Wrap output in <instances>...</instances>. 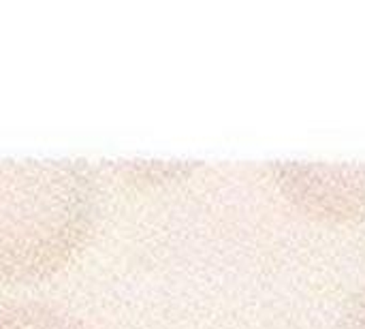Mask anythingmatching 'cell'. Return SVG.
<instances>
[{"label":"cell","instance_id":"obj_1","mask_svg":"<svg viewBox=\"0 0 365 329\" xmlns=\"http://www.w3.org/2000/svg\"><path fill=\"white\" fill-rule=\"evenodd\" d=\"M98 184L81 158H0V283L45 278L92 236Z\"/></svg>","mask_w":365,"mask_h":329},{"label":"cell","instance_id":"obj_2","mask_svg":"<svg viewBox=\"0 0 365 329\" xmlns=\"http://www.w3.org/2000/svg\"><path fill=\"white\" fill-rule=\"evenodd\" d=\"M269 173L278 191L314 221L365 218V161H274Z\"/></svg>","mask_w":365,"mask_h":329},{"label":"cell","instance_id":"obj_3","mask_svg":"<svg viewBox=\"0 0 365 329\" xmlns=\"http://www.w3.org/2000/svg\"><path fill=\"white\" fill-rule=\"evenodd\" d=\"M0 329H94L64 306L41 300H11L0 304Z\"/></svg>","mask_w":365,"mask_h":329},{"label":"cell","instance_id":"obj_4","mask_svg":"<svg viewBox=\"0 0 365 329\" xmlns=\"http://www.w3.org/2000/svg\"><path fill=\"white\" fill-rule=\"evenodd\" d=\"M334 329H365V287L346 298Z\"/></svg>","mask_w":365,"mask_h":329}]
</instances>
